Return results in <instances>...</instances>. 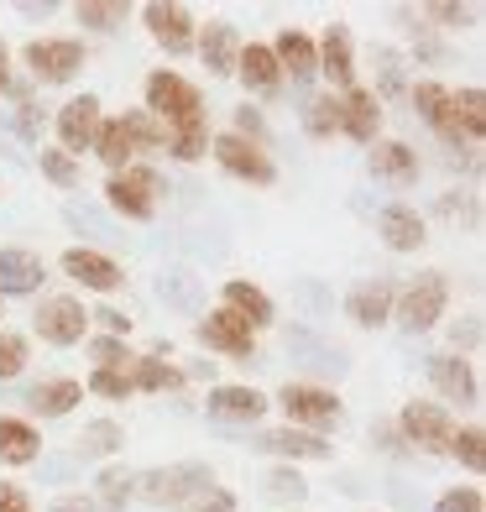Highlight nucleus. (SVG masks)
<instances>
[{"label": "nucleus", "mask_w": 486, "mask_h": 512, "mask_svg": "<svg viewBox=\"0 0 486 512\" xmlns=\"http://www.w3.org/2000/svg\"><path fill=\"white\" fill-rule=\"evenodd\" d=\"M142 95H147V105H142V110L152 115V121H162L168 131L204 121V89H199L194 79L173 74V68H152L147 84H142Z\"/></svg>", "instance_id": "f257e3e1"}, {"label": "nucleus", "mask_w": 486, "mask_h": 512, "mask_svg": "<svg viewBox=\"0 0 486 512\" xmlns=\"http://www.w3.org/2000/svg\"><path fill=\"white\" fill-rule=\"evenodd\" d=\"M131 486H136L131 497H142V502H152V507H173V512H178L194 492L215 486V471H210L204 460H178V465H152V471L131 476Z\"/></svg>", "instance_id": "f03ea898"}, {"label": "nucleus", "mask_w": 486, "mask_h": 512, "mask_svg": "<svg viewBox=\"0 0 486 512\" xmlns=\"http://www.w3.org/2000/svg\"><path fill=\"white\" fill-rule=\"evenodd\" d=\"M445 304H450L445 272H419L413 283L398 288V298H392V324L408 330V335H424V330H434V324L445 319Z\"/></svg>", "instance_id": "7ed1b4c3"}, {"label": "nucleus", "mask_w": 486, "mask_h": 512, "mask_svg": "<svg viewBox=\"0 0 486 512\" xmlns=\"http://www.w3.org/2000/svg\"><path fill=\"white\" fill-rule=\"evenodd\" d=\"M277 408L288 413V429H309V434H330L345 418V403L330 387H314V382H288L277 392Z\"/></svg>", "instance_id": "20e7f679"}, {"label": "nucleus", "mask_w": 486, "mask_h": 512, "mask_svg": "<svg viewBox=\"0 0 486 512\" xmlns=\"http://www.w3.org/2000/svg\"><path fill=\"white\" fill-rule=\"evenodd\" d=\"M157 199H162V178L147 168V162H131L126 173H110L105 178V204L115 209L121 220H152L157 215Z\"/></svg>", "instance_id": "39448f33"}, {"label": "nucleus", "mask_w": 486, "mask_h": 512, "mask_svg": "<svg viewBox=\"0 0 486 512\" xmlns=\"http://www.w3.org/2000/svg\"><path fill=\"white\" fill-rule=\"evenodd\" d=\"M398 434L408 439V450H424V455H445L450 450V434H455V418L445 403H403V413L392 418Z\"/></svg>", "instance_id": "423d86ee"}, {"label": "nucleus", "mask_w": 486, "mask_h": 512, "mask_svg": "<svg viewBox=\"0 0 486 512\" xmlns=\"http://www.w3.org/2000/svg\"><path fill=\"white\" fill-rule=\"evenodd\" d=\"M21 63H27L32 84H68L84 68V42L79 37H37L21 48Z\"/></svg>", "instance_id": "0eeeda50"}, {"label": "nucleus", "mask_w": 486, "mask_h": 512, "mask_svg": "<svg viewBox=\"0 0 486 512\" xmlns=\"http://www.w3.org/2000/svg\"><path fill=\"white\" fill-rule=\"evenodd\" d=\"M32 330L42 335V345H58V351H68V345H79V340L89 335V314H84L79 298L53 293V298H42V304H37Z\"/></svg>", "instance_id": "6e6552de"}, {"label": "nucleus", "mask_w": 486, "mask_h": 512, "mask_svg": "<svg viewBox=\"0 0 486 512\" xmlns=\"http://www.w3.org/2000/svg\"><path fill=\"white\" fill-rule=\"evenodd\" d=\"M210 152H215V162H220V168H225L230 178L257 183V189H272V183H277V162H272L262 147L241 142V136H230V131L210 136Z\"/></svg>", "instance_id": "1a4fd4ad"}, {"label": "nucleus", "mask_w": 486, "mask_h": 512, "mask_svg": "<svg viewBox=\"0 0 486 512\" xmlns=\"http://www.w3.org/2000/svg\"><path fill=\"white\" fill-rule=\"evenodd\" d=\"M413 110H419V121L439 136V142H450L455 152L471 147V136L460 131V121H455V95L439 79H419V84H413Z\"/></svg>", "instance_id": "9d476101"}, {"label": "nucleus", "mask_w": 486, "mask_h": 512, "mask_svg": "<svg viewBox=\"0 0 486 512\" xmlns=\"http://www.w3.org/2000/svg\"><path fill=\"white\" fill-rule=\"evenodd\" d=\"M58 267H63L68 283H79V288H89V293H115V288H126V267L115 262V256L95 251V246H68Z\"/></svg>", "instance_id": "9b49d317"}, {"label": "nucleus", "mask_w": 486, "mask_h": 512, "mask_svg": "<svg viewBox=\"0 0 486 512\" xmlns=\"http://www.w3.org/2000/svg\"><path fill=\"white\" fill-rule=\"evenodd\" d=\"M314 53H319V74L330 79V95L356 89V42H351L345 21H330L324 37H314Z\"/></svg>", "instance_id": "f8f14e48"}, {"label": "nucleus", "mask_w": 486, "mask_h": 512, "mask_svg": "<svg viewBox=\"0 0 486 512\" xmlns=\"http://www.w3.org/2000/svg\"><path fill=\"white\" fill-rule=\"evenodd\" d=\"M100 121H105V105H100V95H79V100H68L63 110H58V152H68V157H79V152H89L95 147V136H100Z\"/></svg>", "instance_id": "ddd939ff"}, {"label": "nucleus", "mask_w": 486, "mask_h": 512, "mask_svg": "<svg viewBox=\"0 0 486 512\" xmlns=\"http://www.w3.org/2000/svg\"><path fill=\"white\" fill-rule=\"evenodd\" d=\"M142 21H147L157 48H168L173 58L194 53V16H189V6H178V0H147Z\"/></svg>", "instance_id": "4468645a"}, {"label": "nucleus", "mask_w": 486, "mask_h": 512, "mask_svg": "<svg viewBox=\"0 0 486 512\" xmlns=\"http://www.w3.org/2000/svg\"><path fill=\"white\" fill-rule=\"evenodd\" d=\"M194 335H199V345H210V351H220L230 361H251V356H257V335H251L230 309H210L194 324Z\"/></svg>", "instance_id": "2eb2a0df"}, {"label": "nucleus", "mask_w": 486, "mask_h": 512, "mask_svg": "<svg viewBox=\"0 0 486 512\" xmlns=\"http://www.w3.org/2000/svg\"><path fill=\"white\" fill-rule=\"evenodd\" d=\"M204 408H210V418H220V424H262L272 398L257 387H241V382H220V387H210Z\"/></svg>", "instance_id": "dca6fc26"}, {"label": "nucleus", "mask_w": 486, "mask_h": 512, "mask_svg": "<svg viewBox=\"0 0 486 512\" xmlns=\"http://www.w3.org/2000/svg\"><path fill=\"white\" fill-rule=\"evenodd\" d=\"M392 298H398V283L392 277H366L345 293V319L361 324V330H377V324L392 319Z\"/></svg>", "instance_id": "f3484780"}, {"label": "nucleus", "mask_w": 486, "mask_h": 512, "mask_svg": "<svg viewBox=\"0 0 486 512\" xmlns=\"http://www.w3.org/2000/svg\"><path fill=\"white\" fill-rule=\"evenodd\" d=\"M272 58H277V68H283V84L293 79V84H314L319 79V53H314V37L309 32H298V27H283L272 42Z\"/></svg>", "instance_id": "a211bd4d"}, {"label": "nucleus", "mask_w": 486, "mask_h": 512, "mask_svg": "<svg viewBox=\"0 0 486 512\" xmlns=\"http://www.w3.org/2000/svg\"><path fill=\"white\" fill-rule=\"evenodd\" d=\"M429 382L445 403H476L481 398V382H476V366L460 356V351H445V356H429Z\"/></svg>", "instance_id": "6ab92c4d"}, {"label": "nucleus", "mask_w": 486, "mask_h": 512, "mask_svg": "<svg viewBox=\"0 0 486 512\" xmlns=\"http://www.w3.org/2000/svg\"><path fill=\"white\" fill-rule=\"evenodd\" d=\"M382 131V100L372 95V89H345L340 95V136H351L356 147H372Z\"/></svg>", "instance_id": "aec40b11"}, {"label": "nucleus", "mask_w": 486, "mask_h": 512, "mask_svg": "<svg viewBox=\"0 0 486 512\" xmlns=\"http://www.w3.org/2000/svg\"><path fill=\"white\" fill-rule=\"evenodd\" d=\"M42 283H48V267L37 251L0 246V298H32Z\"/></svg>", "instance_id": "412c9836"}, {"label": "nucleus", "mask_w": 486, "mask_h": 512, "mask_svg": "<svg viewBox=\"0 0 486 512\" xmlns=\"http://www.w3.org/2000/svg\"><path fill=\"white\" fill-rule=\"evenodd\" d=\"M236 79L246 84V95L272 100L277 89H283V68H277V58H272L267 42H241V53H236Z\"/></svg>", "instance_id": "4be33fe9"}, {"label": "nucleus", "mask_w": 486, "mask_h": 512, "mask_svg": "<svg viewBox=\"0 0 486 512\" xmlns=\"http://www.w3.org/2000/svg\"><path fill=\"white\" fill-rule=\"evenodd\" d=\"M220 309H230V314H236V319L246 324L251 335H262L267 324L277 319V304H272V298H267L257 283H246V277H230V283L220 288Z\"/></svg>", "instance_id": "5701e85b"}, {"label": "nucleus", "mask_w": 486, "mask_h": 512, "mask_svg": "<svg viewBox=\"0 0 486 512\" xmlns=\"http://www.w3.org/2000/svg\"><path fill=\"white\" fill-rule=\"evenodd\" d=\"M194 48L204 58L210 74H236V53H241V32L230 21H210V27H194Z\"/></svg>", "instance_id": "b1692460"}, {"label": "nucleus", "mask_w": 486, "mask_h": 512, "mask_svg": "<svg viewBox=\"0 0 486 512\" xmlns=\"http://www.w3.org/2000/svg\"><path fill=\"white\" fill-rule=\"evenodd\" d=\"M377 236L387 241V251H419V246L429 241V230H424V215H419V209L387 204L382 215H377Z\"/></svg>", "instance_id": "393cba45"}, {"label": "nucleus", "mask_w": 486, "mask_h": 512, "mask_svg": "<svg viewBox=\"0 0 486 512\" xmlns=\"http://www.w3.org/2000/svg\"><path fill=\"white\" fill-rule=\"evenodd\" d=\"M372 147H377V152L366 157L372 178L398 183V189H413V183H419V152H413L408 142H372Z\"/></svg>", "instance_id": "a878e982"}, {"label": "nucleus", "mask_w": 486, "mask_h": 512, "mask_svg": "<svg viewBox=\"0 0 486 512\" xmlns=\"http://www.w3.org/2000/svg\"><path fill=\"white\" fill-rule=\"evenodd\" d=\"M257 450L267 455H283V460H330V439L324 434H309V429H262Z\"/></svg>", "instance_id": "bb28decb"}, {"label": "nucleus", "mask_w": 486, "mask_h": 512, "mask_svg": "<svg viewBox=\"0 0 486 512\" xmlns=\"http://www.w3.org/2000/svg\"><path fill=\"white\" fill-rule=\"evenodd\" d=\"M84 403V387L74 382V377H48V382H37L32 392H27V408L37 413V418H68Z\"/></svg>", "instance_id": "cd10ccee"}, {"label": "nucleus", "mask_w": 486, "mask_h": 512, "mask_svg": "<svg viewBox=\"0 0 486 512\" xmlns=\"http://www.w3.org/2000/svg\"><path fill=\"white\" fill-rule=\"evenodd\" d=\"M37 455H42V434L27 418L0 413V465H32Z\"/></svg>", "instance_id": "c85d7f7f"}, {"label": "nucleus", "mask_w": 486, "mask_h": 512, "mask_svg": "<svg viewBox=\"0 0 486 512\" xmlns=\"http://www.w3.org/2000/svg\"><path fill=\"white\" fill-rule=\"evenodd\" d=\"M126 382L131 392H178L183 387V371L162 356H131L126 361Z\"/></svg>", "instance_id": "c756f323"}, {"label": "nucleus", "mask_w": 486, "mask_h": 512, "mask_svg": "<svg viewBox=\"0 0 486 512\" xmlns=\"http://www.w3.org/2000/svg\"><path fill=\"white\" fill-rule=\"evenodd\" d=\"M89 152H95L110 173H126V168H131V162H136V147H131V136H126V126H121V115H105V121H100V136H95V147H89Z\"/></svg>", "instance_id": "7c9ffc66"}, {"label": "nucleus", "mask_w": 486, "mask_h": 512, "mask_svg": "<svg viewBox=\"0 0 486 512\" xmlns=\"http://www.w3.org/2000/svg\"><path fill=\"white\" fill-rule=\"evenodd\" d=\"M450 95H455V121H460V131L471 136V147H476L481 131H486V95H481V84L450 89Z\"/></svg>", "instance_id": "2f4dec72"}, {"label": "nucleus", "mask_w": 486, "mask_h": 512, "mask_svg": "<svg viewBox=\"0 0 486 512\" xmlns=\"http://www.w3.org/2000/svg\"><path fill=\"white\" fill-rule=\"evenodd\" d=\"M121 126H126V136H131V147H136V152H162V147H168V126L152 121L147 110H126V115H121Z\"/></svg>", "instance_id": "473e14b6"}, {"label": "nucleus", "mask_w": 486, "mask_h": 512, "mask_svg": "<svg viewBox=\"0 0 486 512\" xmlns=\"http://www.w3.org/2000/svg\"><path fill=\"white\" fill-rule=\"evenodd\" d=\"M304 131L314 136V142H330V136L340 131V95H314L304 105Z\"/></svg>", "instance_id": "72a5a7b5"}, {"label": "nucleus", "mask_w": 486, "mask_h": 512, "mask_svg": "<svg viewBox=\"0 0 486 512\" xmlns=\"http://www.w3.org/2000/svg\"><path fill=\"white\" fill-rule=\"evenodd\" d=\"M445 455H455L460 465H466L471 476H481L486 471V434H481V424H466V429H455L450 434V450Z\"/></svg>", "instance_id": "f704fd0d"}, {"label": "nucleus", "mask_w": 486, "mask_h": 512, "mask_svg": "<svg viewBox=\"0 0 486 512\" xmlns=\"http://www.w3.org/2000/svg\"><path fill=\"white\" fill-rule=\"evenodd\" d=\"M168 152H173V162H199L204 152H210V121L168 131Z\"/></svg>", "instance_id": "c9c22d12"}, {"label": "nucleus", "mask_w": 486, "mask_h": 512, "mask_svg": "<svg viewBox=\"0 0 486 512\" xmlns=\"http://www.w3.org/2000/svg\"><path fill=\"white\" fill-rule=\"evenodd\" d=\"M121 445H126V434L115 418H95V424H84V434H79V455H115Z\"/></svg>", "instance_id": "e433bc0d"}, {"label": "nucleus", "mask_w": 486, "mask_h": 512, "mask_svg": "<svg viewBox=\"0 0 486 512\" xmlns=\"http://www.w3.org/2000/svg\"><path fill=\"white\" fill-rule=\"evenodd\" d=\"M27 361H32V345H27V335L0 330V382H16L21 371H27Z\"/></svg>", "instance_id": "4c0bfd02"}, {"label": "nucleus", "mask_w": 486, "mask_h": 512, "mask_svg": "<svg viewBox=\"0 0 486 512\" xmlns=\"http://www.w3.org/2000/svg\"><path fill=\"white\" fill-rule=\"evenodd\" d=\"M100 497H95V512H126V502H131V476L126 471H100Z\"/></svg>", "instance_id": "58836bf2"}, {"label": "nucleus", "mask_w": 486, "mask_h": 512, "mask_svg": "<svg viewBox=\"0 0 486 512\" xmlns=\"http://www.w3.org/2000/svg\"><path fill=\"white\" fill-rule=\"evenodd\" d=\"M37 168H42V178H48V183H58V189H74V183H79V157H68L58 147H42L37 152Z\"/></svg>", "instance_id": "ea45409f"}, {"label": "nucleus", "mask_w": 486, "mask_h": 512, "mask_svg": "<svg viewBox=\"0 0 486 512\" xmlns=\"http://www.w3.org/2000/svg\"><path fill=\"white\" fill-rule=\"evenodd\" d=\"M79 27H95V32H115L126 21V6H110V0H79L74 6Z\"/></svg>", "instance_id": "a19ab883"}, {"label": "nucleus", "mask_w": 486, "mask_h": 512, "mask_svg": "<svg viewBox=\"0 0 486 512\" xmlns=\"http://www.w3.org/2000/svg\"><path fill=\"white\" fill-rule=\"evenodd\" d=\"M89 392H95V398H131V382H126V366H95L89 371Z\"/></svg>", "instance_id": "79ce46f5"}, {"label": "nucleus", "mask_w": 486, "mask_h": 512, "mask_svg": "<svg viewBox=\"0 0 486 512\" xmlns=\"http://www.w3.org/2000/svg\"><path fill=\"white\" fill-rule=\"evenodd\" d=\"M230 136H241V142H251V147H262L267 152V121H262V110H251V105H241L236 115H230Z\"/></svg>", "instance_id": "37998d69"}, {"label": "nucleus", "mask_w": 486, "mask_h": 512, "mask_svg": "<svg viewBox=\"0 0 486 512\" xmlns=\"http://www.w3.org/2000/svg\"><path fill=\"white\" fill-rule=\"evenodd\" d=\"M178 512H236V492H225V486H204V492H194Z\"/></svg>", "instance_id": "c03bdc74"}, {"label": "nucleus", "mask_w": 486, "mask_h": 512, "mask_svg": "<svg viewBox=\"0 0 486 512\" xmlns=\"http://www.w3.org/2000/svg\"><path fill=\"white\" fill-rule=\"evenodd\" d=\"M434 512H486V497H481V486H450L434 502Z\"/></svg>", "instance_id": "a18cd8bd"}, {"label": "nucleus", "mask_w": 486, "mask_h": 512, "mask_svg": "<svg viewBox=\"0 0 486 512\" xmlns=\"http://www.w3.org/2000/svg\"><path fill=\"white\" fill-rule=\"evenodd\" d=\"M372 445H377L382 455H392V460H408V455H413L408 439L398 434V424H372Z\"/></svg>", "instance_id": "49530a36"}, {"label": "nucleus", "mask_w": 486, "mask_h": 512, "mask_svg": "<svg viewBox=\"0 0 486 512\" xmlns=\"http://www.w3.org/2000/svg\"><path fill=\"white\" fill-rule=\"evenodd\" d=\"M377 63H382V89H377V100H387V95H398V89H403V58L382 48Z\"/></svg>", "instance_id": "de8ad7c7"}, {"label": "nucleus", "mask_w": 486, "mask_h": 512, "mask_svg": "<svg viewBox=\"0 0 486 512\" xmlns=\"http://www.w3.org/2000/svg\"><path fill=\"white\" fill-rule=\"evenodd\" d=\"M267 492H272V497H304L309 486H304V476H298V471H288V465H277V471L267 476Z\"/></svg>", "instance_id": "09e8293b"}, {"label": "nucleus", "mask_w": 486, "mask_h": 512, "mask_svg": "<svg viewBox=\"0 0 486 512\" xmlns=\"http://www.w3.org/2000/svg\"><path fill=\"white\" fill-rule=\"evenodd\" d=\"M89 356H95L100 366H126V361H131V356H126V340H110V335L89 340Z\"/></svg>", "instance_id": "8fccbe9b"}, {"label": "nucleus", "mask_w": 486, "mask_h": 512, "mask_svg": "<svg viewBox=\"0 0 486 512\" xmlns=\"http://www.w3.org/2000/svg\"><path fill=\"white\" fill-rule=\"evenodd\" d=\"M89 324H100L110 340H126V335H131V319H126L121 309H95V314H89Z\"/></svg>", "instance_id": "3c124183"}, {"label": "nucleus", "mask_w": 486, "mask_h": 512, "mask_svg": "<svg viewBox=\"0 0 486 512\" xmlns=\"http://www.w3.org/2000/svg\"><path fill=\"white\" fill-rule=\"evenodd\" d=\"M0 512H37V507H32V497H27V486L0 481Z\"/></svg>", "instance_id": "603ef678"}, {"label": "nucleus", "mask_w": 486, "mask_h": 512, "mask_svg": "<svg viewBox=\"0 0 486 512\" xmlns=\"http://www.w3.org/2000/svg\"><path fill=\"white\" fill-rule=\"evenodd\" d=\"M424 16L429 21H445V27H466V21H476V6H429Z\"/></svg>", "instance_id": "864d4df0"}, {"label": "nucleus", "mask_w": 486, "mask_h": 512, "mask_svg": "<svg viewBox=\"0 0 486 512\" xmlns=\"http://www.w3.org/2000/svg\"><path fill=\"white\" fill-rule=\"evenodd\" d=\"M48 512H95V497H84V492H68V497H58Z\"/></svg>", "instance_id": "5fc2aeb1"}, {"label": "nucleus", "mask_w": 486, "mask_h": 512, "mask_svg": "<svg viewBox=\"0 0 486 512\" xmlns=\"http://www.w3.org/2000/svg\"><path fill=\"white\" fill-rule=\"evenodd\" d=\"M450 340H455V351H460V345H466V351H471V345L481 340V324H476V319H466V324H455V330H450Z\"/></svg>", "instance_id": "6e6d98bb"}, {"label": "nucleus", "mask_w": 486, "mask_h": 512, "mask_svg": "<svg viewBox=\"0 0 486 512\" xmlns=\"http://www.w3.org/2000/svg\"><path fill=\"white\" fill-rule=\"evenodd\" d=\"M6 89H11V48L0 42V95H6Z\"/></svg>", "instance_id": "4d7b16f0"}, {"label": "nucleus", "mask_w": 486, "mask_h": 512, "mask_svg": "<svg viewBox=\"0 0 486 512\" xmlns=\"http://www.w3.org/2000/svg\"><path fill=\"white\" fill-rule=\"evenodd\" d=\"M0 319H6V298H0Z\"/></svg>", "instance_id": "13d9d810"}]
</instances>
